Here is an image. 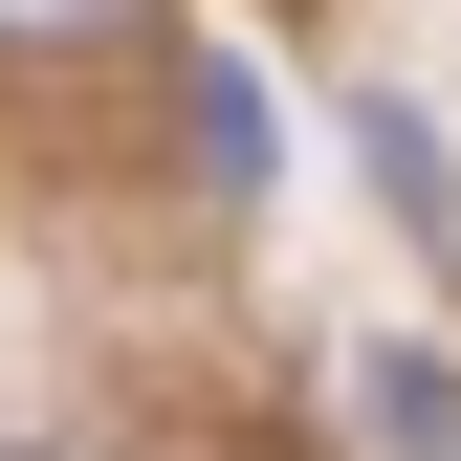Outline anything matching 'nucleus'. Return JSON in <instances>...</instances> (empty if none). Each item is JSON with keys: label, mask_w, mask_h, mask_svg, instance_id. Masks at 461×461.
I'll use <instances>...</instances> for the list:
<instances>
[{"label": "nucleus", "mask_w": 461, "mask_h": 461, "mask_svg": "<svg viewBox=\"0 0 461 461\" xmlns=\"http://www.w3.org/2000/svg\"><path fill=\"white\" fill-rule=\"evenodd\" d=\"M352 154H374V176H395V220H418V242L461 264V176H439V132H418V110H395V88L352 110Z\"/></svg>", "instance_id": "obj_1"}, {"label": "nucleus", "mask_w": 461, "mask_h": 461, "mask_svg": "<svg viewBox=\"0 0 461 461\" xmlns=\"http://www.w3.org/2000/svg\"><path fill=\"white\" fill-rule=\"evenodd\" d=\"M110 23H154V0H0V44H110Z\"/></svg>", "instance_id": "obj_3"}, {"label": "nucleus", "mask_w": 461, "mask_h": 461, "mask_svg": "<svg viewBox=\"0 0 461 461\" xmlns=\"http://www.w3.org/2000/svg\"><path fill=\"white\" fill-rule=\"evenodd\" d=\"M198 176H220V198H264V88H242V67H198Z\"/></svg>", "instance_id": "obj_2"}]
</instances>
